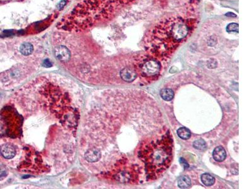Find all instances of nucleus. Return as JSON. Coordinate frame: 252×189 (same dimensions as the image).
Masks as SVG:
<instances>
[{
  "label": "nucleus",
  "mask_w": 252,
  "mask_h": 189,
  "mask_svg": "<svg viewBox=\"0 0 252 189\" xmlns=\"http://www.w3.org/2000/svg\"><path fill=\"white\" fill-rule=\"evenodd\" d=\"M172 159V140L168 136L153 142L143 151L142 160L149 176L164 172Z\"/></svg>",
  "instance_id": "obj_2"
},
{
  "label": "nucleus",
  "mask_w": 252,
  "mask_h": 189,
  "mask_svg": "<svg viewBox=\"0 0 252 189\" xmlns=\"http://www.w3.org/2000/svg\"><path fill=\"white\" fill-rule=\"evenodd\" d=\"M120 77L124 81L126 82H132L137 78L136 72L131 68L126 67L120 71Z\"/></svg>",
  "instance_id": "obj_7"
},
{
  "label": "nucleus",
  "mask_w": 252,
  "mask_h": 189,
  "mask_svg": "<svg viewBox=\"0 0 252 189\" xmlns=\"http://www.w3.org/2000/svg\"><path fill=\"white\" fill-rule=\"evenodd\" d=\"M177 134L182 139H188L191 136V132L190 130L186 128H180L177 131Z\"/></svg>",
  "instance_id": "obj_13"
},
{
  "label": "nucleus",
  "mask_w": 252,
  "mask_h": 189,
  "mask_svg": "<svg viewBox=\"0 0 252 189\" xmlns=\"http://www.w3.org/2000/svg\"><path fill=\"white\" fill-rule=\"evenodd\" d=\"M201 181L206 186H212L215 182V178L209 173H204L201 176Z\"/></svg>",
  "instance_id": "obj_12"
},
{
  "label": "nucleus",
  "mask_w": 252,
  "mask_h": 189,
  "mask_svg": "<svg viewBox=\"0 0 252 189\" xmlns=\"http://www.w3.org/2000/svg\"><path fill=\"white\" fill-rule=\"evenodd\" d=\"M178 185L181 188H186L191 187V180L186 176H180L178 179Z\"/></svg>",
  "instance_id": "obj_10"
},
{
  "label": "nucleus",
  "mask_w": 252,
  "mask_h": 189,
  "mask_svg": "<svg viewBox=\"0 0 252 189\" xmlns=\"http://www.w3.org/2000/svg\"><path fill=\"white\" fill-rule=\"evenodd\" d=\"M160 96L164 100L170 101L174 97V93L172 89L169 88H164L160 91Z\"/></svg>",
  "instance_id": "obj_11"
},
{
  "label": "nucleus",
  "mask_w": 252,
  "mask_h": 189,
  "mask_svg": "<svg viewBox=\"0 0 252 189\" xmlns=\"http://www.w3.org/2000/svg\"><path fill=\"white\" fill-rule=\"evenodd\" d=\"M66 1H65V0H62L61 1L59 2V3L58 4L57 8L59 9L60 10H61L62 9L64 8V7L65 6V5H66Z\"/></svg>",
  "instance_id": "obj_18"
},
{
  "label": "nucleus",
  "mask_w": 252,
  "mask_h": 189,
  "mask_svg": "<svg viewBox=\"0 0 252 189\" xmlns=\"http://www.w3.org/2000/svg\"><path fill=\"white\" fill-rule=\"evenodd\" d=\"M54 54L59 60L63 62H66L70 60L71 53L66 46L59 45L54 49Z\"/></svg>",
  "instance_id": "obj_4"
},
{
  "label": "nucleus",
  "mask_w": 252,
  "mask_h": 189,
  "mask_svg": "<svg viewBox=\"0 0 252 189\" xmlns=\"http://www.w3.org/2000/svg\"><path fill=\"white\" fill-rule=\"evenodd\" d=\"M193 146H194V147L195 149H197V150H204L207 147L206 142H205L203 139H197L196 141H195L194 144H193Z\"/></svg>",
  "instance_id": "obj_14"
},
{
  "label": "nucleus",
  "mask_w": 252,
  "mask_h": 189,
  "mask_svg": "<svg viewBox=\"0 0 252 189\" xmlns=\"http://www.w3.org/2000/svg\"><path fill=\"white\" fill-rule=\"evenodd\" d=\"M180 163L183 167H184L185 168H188V166H189L188 164L187 163V162H186V160L184 158H181L180 159Z\"/></svg>",
  "instance_id": "obj_16"
},
{
  "label": "nucleus",
  "mask_w": 252,
  "mask_h": 189,
  "mask_svg": "<svg viewBox=\"0 0 252 189\" xmlns=\"http://www.w3.org/2000/svg\"><path fill=\"white\" fill-rule=\"evenodd\" d=\"M20 51L21 54L23 55H29L32 53L33 51V45L30 44V43H23V44L20 46Z\"/></svg>",
  "instance_id": "obj_9"
},
{
  "label": "nucleus",
  "mask_w": 252,
  "mask_h": 189,
  "mask_svg": "<svg viewBox=\"0 0 252 189\" xmlns=\"http://www.w3.org/2000/svg\"><path fill=\"white\" fill-rule=\"evenodd\" d=\"M213 155L214 160L218 162H221L226 159V153L225 149L222 146H218L214 149Z\"/></svg>",
  "instance_id": "obj_8"
},
{
  "label": "nucleus",
  "mask_w": 252,
  "mask_h": 189,
  "mask_svg": "<svg viewBox=\"0 0 252 189\" xmlns=\"http://www.w3.org/2000/svg\"><path fill=\"white\" fill-rule=\"evenodd\" d=\"M139 72L141 75L146 78H151L157 76L161 69V63L153 56L146 57L139 64Z\"/></svg>",
  "instance_id": "obj_3"
},
{
  "label": "nucleus",
  "mask_w": 252,
  "mask_h": 189,
  "mask_svg": "<svg viewBox=\"0 0 252 189\" xmlns=\"http://www.w3.org/2000/svg\"><path fill=\"white\" fill-rule=\"evenodd\" d=\"M8 175V172L5 167L0 166V180H2Z\"/></svg>",
  "instance_id": "obj_15"
},
{
  "label": "nucleus",
  "mask_w": 252,
  "mask_h": 189,
  "mask_svg": "<svg viewBox=\"0 0 252 189\" xmlns=\"http://www.w3.org/2000/svg\"><path fill=\"white\" fill-rule=\"evenodd\" d=\"M199 23L198 17L172 14L161 18L146 32L144 46L154 57H167L191 37Z\"/></svg>",
  "instance_id": "obj_1"
},
{
  "label": "nucleus",
  "mask_w": 252,
  "mask_h": 189,
  "mask_svg": "<svg viewBox=\"0 0 252 189\" xmlns=\"http://www.w3.org/2000/svg\"><path fill=\"white\" fill-rule=\"evenodd\" d=\"M43 66L45 67H50L52 66V64L51 63V62L49 60L45 59V61H43Z\"/></svg>",
  "instance_id": "obj_17"
},
{
  "label": "nucleus",
  "mask_w": 252,
  "mask_h": 189,
  "mask_svg": "<svg viewBox=\"0 0 252 189\" xmlns=\"http://www.w3.org/2000/svg\"><path fill=\"white\" fill-rule=\"evenodd\" d=\"M16 152L15 148L11 144H5L0 148V153L6 159L10 160L13 158L16 154Z\"/></svg>",
  "instance_id": "obj_6"
},
{
  "label": "nucleus",
  "mask_w": 252,
  "mask_h": 189,
  "mask_svg": "<svg viewBox=\"0 0 252 189\" xmlns=\"http://www.w3.org/2000/svg\"><path fill=\"white\" fill-rule=\"evenodd\" d=\"M102 156L101 151L96 148H92L86 151L84 157L85 160L90 163H95L98 162Z\"/></svg>",
  "instance_id": "obj_5"
}]
</instances>
